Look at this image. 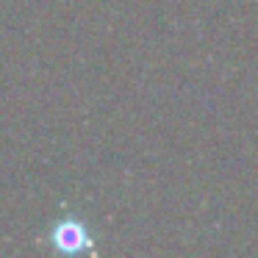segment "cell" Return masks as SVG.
I'll return each mask as SVG.
<instances>
[{
	"mask_svg": "<svg viewBox=\"0 0 258 258\" xmlns=\"http://www.w3.org/2000/svg\"><path fill=\"white\" fill-rule=\"evenodd\" d=\"M50 241L56 250L61 252H86L92 250V236H89V228H86L81 219H61V222L53 225L50 230Z\"/></svg>",
	"mask_w": 258,
	"mask_h": 258,
	"instance_id": "obj_1",
	"label": "cell"
}]
</instances>
